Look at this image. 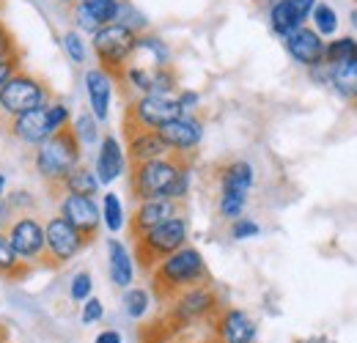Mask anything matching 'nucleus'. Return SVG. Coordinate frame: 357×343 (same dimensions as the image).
<instances>
[{
  "label": "nucleus",
  "mask_w": 357,
  "mask_h": 343,
  "mask_svg": "<svg viewBox=\"0 0 357 343\" xmlns=\"http://www.w3.org/2000/svg\"><path fill=\"white\" fill-rule=\"evenodd\" d=\"M300 25H305V22L297 17V11L291 8L289 0H275V3H272V8H269V28H272L275 36L286 39V36H289L291 31H297Z\"/></svg>",
  "instance_id": "24"
},
{
  "label": "nucleus",
  "mask_w": 357,
  "mask_h": 343,
  "mask_svg": "<svg viewBox=\"0 0 357 343\" xmlns=\"http://www.w3.org/2000/svg\"><path fill=\"white\" fill-rule=\"evenodd\" d=\"M3 190H6V176L0 173V198H3Z\"/></svg>",
  "instance_id": "46"
},
{
  "label": "nucleus",
  "mask_w": 357,
  "mask_h": 343,
  "mask_svg": "<svg viewBox=\"0 0 357 343\" xmlns=\"http://www.w3.org/2000/svg\"><path fill=\"white\" fill-rule=\"evenodd\" d=\"M184 165H192V157L168 154V157H160V160L130 165V192H132V198L137 204L151 201V198H165L171 181L176 178V173Z\"/></svg>",
  "instance_id": "4"
},
{
  "label": "nucleus",
  "mask_w": 357,
  "mask_h": 343,
  "mask_svg": "<svg viewBox=\"0 0 357 343\" xmlns=\"http://www.w3.org/2000/svg\"><path fill=\"white\" fill-rule=\"evenodd\" d=\"M55 192H63V195H86V198H93L96 192H99V178H96V173L86 168L83 162L75 168V171L69 173L63 181H61V187L55 190Z\"/></svg>",
  "instance_id": "23"
},
{
  "label": "nucleus",
  "mask_w": 357,
  "mask_h": 343,
  "mask_svg": "<svg viewBox=\"0 0 357 343\" xmlns=\"http://www.w3.org/2000/svg\"><path fill=\"white\" fill-rule=\"evenodd\" d=\"M327 83L335 88V93H338L341 99L355 102V99H357V58L330 66Z\"/></svg>",
  "instance_id": "22"
},
{
  "label": "nucleus",
  "mask_w": 357,
  "mask_h": 343,
  "mask_svg": "<svg viewBox=\"0 0 357 343\" xmlns=\"http://www.w3.org/2000/svg\"><path fill=\"white\" fill-rule=\"evenodd\" d=\"M72 124V113L63 102H50L45 107L28 110L22 116L11 119V135L28 146H42L50 135H55L58 129Z\"/></svg>",
  "instance_id": "7"
},
{
  "label": "nucleus",
  "mask_w": 357,
  "mask_h": 343,
  "mask_svg": "<svg viewBox=\"0 0 357 343\" xmlns=\"http://www.w3.org/2000/svg\"><path fill=\"white\" fill-rule=\"evenodd\" d=\"M20 69V61H0V88L6 86V80Z\"/></svg>",
  "instance_id": "44"
},
{
  "label": "nucleus",
  "mask_w": 357,
  "mask_h": 343,
  "mask_svg": "<svg viewBox=\"0 0 357 343\" xmlns=\"http://www.w3.org/2000/svg\"><path fill=\"white\" fill-rule=\"evenodd\" d=\"M223 310V302L212 283L195 286L181 291L176 300L168 302V310L162 313L174 327H198V324H212L218 313Z\"/></svg>",
  "instance_id": "6"
},
{
  "label": "nucleus",
  "mask_w": 357,
  "mask_h": 343,
  "mask_svg": "<svg viewBox=\"0 0 357 343\" xmlns=\"http://www.w3.org/2000/svg\"><path fill=\"white\" fill-rule=\"evenodd\" d=\"M63 49H66V55H69L75 63H86V58H89V52H86V42H83V36H80L77 31L63 33Z\"/></svg>",
  "instance_id": "36"
},
{
  "label": "nucleus",
  "mask_w": 357,
  "mask_h": 343,
  "mask_svg": "<svg viewBox=\"0 0 357 343\" xmlns=\"http://www.w3.org/2000/svg\"><path fill=\"white\" fill-rule=\"evenodd\" d=\"M116 22L127 25V28L135 31V33H140V31L146 28V17H143L137 8H132L127 0H121V11H119V20H116Z\"/></svg>",
  "instance_id": "37"
},
{
  "label": "nucleus",
  "mask_w": 357,
  "mask_h": 343,
  "mask_svg": "<svg viewBox=\"0 0 357 343\" xmlns=\"http://www.w3.org/2000/svg\"><path fill=\"white\" fill-rule=\"evenodd\" d=\"M259 231H261L259 222L245 220V217H239V220L231 222V236H234V239H250V236H256Z\"/></svg>",
  "instance_id": "40"
},
{
  "label": "nucleus",
  "mask_w": 357,
  "mask_h": 343,
  "mask_svg": "<svg viewBox=\"0 0 357 343\" xmlns=\"http://www.w3.org/2000/svg\"><path fill=\"white\" fill-rule=\"evenodd\" d=\"M204 343H220L218 338H209V341H204Z\"/></svg>",
  "instance_id": "49"
},
{
  "label": "nucleus",
  "mask_w": 357,
  "mask_h": 343,
  "mask_svg": "<svg viewBox=\"0 0 357 343\" xmlns=\"http://www.w3.org/2000/svg\"><path fill=\"white\" fill-rule=\"evenodd\" d=\"M102 222L107 225L110 234H119L124 228V206H121V198L116 192H107L105 201H102Z\"/></svg>",
  "instance_id": "29"
},
{
  "label": "nucleus",
  "mask_w": 357,
  "mask_h": 343,
  "mask_svg": "<svg viewBox=\"0 0 357 343\" xmlns=\"http://www.w3.org/2000/svg\"><path fill=\"white\" fill-rule=\"evenodd\" d=\"M80 160H83V146H80L72 124L58 129L42 146H36V173L45 178V184L52 192L80 165Z\"/></svg>",
  "instance_id": "2"
},
{
  "label": "nucleus",
  "mask_w": 357,
  "mask_h": 343,
  "mask_svg": "<svg viewBox=\"0 0 357 343\" xmlns=\"http://www.w3.org/2000/svg\"><path fill=\"white\" fill-rule=\"evenodd\" d=\"M357 55V39L355 36H338L333 42L324 44V63L327 66H335V63H344V61H352Z\"/></svg>",
  "instance_id": "26"
},
{
  "label": "nucleus",
  "mask_w": 357,
  "mask_h": 343,
  "mask_svg": "<svg viewBox=\"0 0 357 343\" xmlns=\"http://www.w3.org/2000/svg\"><path fill=\"white\" fill-rule=\"evenodd\" d=\"M349 20H352V28H355V31H357V8H355V11H352V17H349Z\"/></svg>",
  "instance_id": "48"
},
{
  "label": "nucleus",
  "mask_w": 357,
  "mask_h": 343,
  "mask_svg": "<svg viewBox=\"0 0 357 343\" xmlns=\"http://www.w3.org/2000/svg\"><path fill=\"white\" fill-rule=\"evenodd\" d=\"M6 335H8V333H6V327L0 324V343H6Z\"/></svg>",
  "instance_id": "47"
},
{
  "label": "nucleus",
  "mask_w": 357,
  "mask_h": 343,
  "mask_svg": "<svg viewBox=\"0 0 357 343\" xmlns=\"http://www.w3.org/2000/svg\"><path fill=\"white\" fill-rule=\"evenodd\" d=\"M352 107H355V113H357V99H355V102H352Z\"/></svg>",
  "instance_id": "51"
},
{
  "label": "nucleus",
  "mask_w": 357,
  "mask_h": 343,
  "mask_svg": "<svg viewBox=\"0 0 357 343\" xmlns=\"http://www.w3.org/2000/svg\"><path fill=\"white\" fill-rule=\"evenodd\" d=\"M31 272H33V266H28L25 261H20L17 253H14V247L8 245L6 234H0V277H6V280H22Z\"/></svg>",
  "instance_id": "25"
},
{
  "label": "nucleus",
  "mask_w": 357,
  "mask_h": 343,
  "mask_svg": "<svg viewBox=\"0 0 357 343\" xmlns=\"http://www.w3.org/2000/svg\"><path fill=\"white\" fill-rule=\"evenodd\" d=\"M176 88V72L171 66H154L151 69V88H149V93H154V96H174Z\"/></svg>",
  "instance_id": "30"
},
{
  "label": "nucleus",
  "mask_w": 357,
  "mask_h": 343,
  "mask_svg": "<svg viewBox=\"0 0 357 343\" xmlns=\"http://www.w3.org/2000/svg\"><path fill=\"white\" fill-rule=\"evenodd\" d=\"M102 316H105V305L99 300H89L83 302V313H80V319H83V324H96V321H102Z\"/></svg>",
  "instance_id": "41"
},
{
  "label": "nucleus",
  "mask_w": 357,
  "mask_h": 343,
  "mask_svg": "<svg viewBox=\"0 0 357 343\" xmlns=\"http://www.w3.org/2000/svg\"><path fill=\"white\" fill-rule=\"evenodd\" d=\"M52 102V91L45 80L17 69L6 86L0 88V113L14 119V116H22L28 110H36V107H45Z\"/></svg>",
  "instance_id": "8"
},
{
  "label": "nucleus",
  "mask_w": 357,
  "mask_h": 343,
  "mask_svg": "<svg viewBox=\"0 0 357 343\" xmlns=\"http://www.w3.org/2000/svg\"><path fill=\"white\" fill-rule=\"evenodd\" d=\"M220 178V195H231V198H245L248 201V192L253 190V165L245 162V160H234V162H225L218 171Z\"/></svg>",
  "instance_id": "19"
},
{
  "label": "nucleus",
  "mask_w": 357,
  "mask_h": 343,
  "mask_svg": "<svg viewBox=\"0 0 357 343\" xmlns=\"http://www.w3.org/2000/svg\"><path fill=\"white\" fill-rule=\"evenodd\" d=\"M178 116H184V110L176 102V96L140 93L124 110V135L135 129H160Z\"/></svg>",
  "instance_id": "9"
},
{
  "label": "nucleus",
  "mask_w": 357,
  "mask_h": 343,
  "mask_svg": "<svg viewBox=\"0 0 357 343\" xmlns=\"http://www.w3.org/2000/svg\"><path fill=\"white\" fill-rule=\"evenodd\" d=\"M355 58H357V55H355Z\"/></svg>",
  "instance_id": "52"
},
{
  "label": "nucleus",
  "mask_w": 357,
  "mask_h": 343,
  "mask_svg": "<svg viewBox=\"0 0 357 343\" xmlns=\"http://www.w3.org/2000/svg\"><path fill=\"white\" fill-rule=\"evenodd\" d=\"M149 275H151V294L160 302L176 300L181 291L209 283L206 261L190 245H184L174 256L160 261Z\"/></svg>",
  "instance_id": "1"
},
{
  "label": "nucleus",
  "mask_w": 357,
  "mask_h": 343,
  "mask_svg": "<svg viewBox=\"0 0 357 343\" xmlns=\"http://www.w3.org/2000/svg\"><path fill=\"white\" fill-rule=\"evenodd\" d=\"M91 291H93V280H91L89 272H77L75 277H72V286H69V297L75 302H86L91 297Z\"/></svg>",
  "instance_id": "38"
},
{
  "label": "nucleus",
  "mask_w": 357,
  "mask_h": 343,
  "mask_svg": "<svg viewBox=\"0 0 357 343\" xmlns=\"http://www.w3.org/2000/svg\"><path fill=\"white\" fill-rule=\"evenodd\" d=\"M137 49H149L154 58V66H171V49L154 33H137ZM135 49V52H137Z\"/></svg>",
  "instance_id": "31"
},
{
  "label": "nucleus",
  "mask_w": 357,
  "mask_h": 343,
  "mask_svg": "<svg viewBox=\"0 0 357 343\" xmlns=\"http://www.w3.org/2000/svg\"><path fill=\"white\" fill-rule=\"evenodd\" d=\"M107 269H110V280L119 289H130L132 286V277H135L132 256L127 253V247L119 239H110L107 242Z\"/></svg>",
  "instance_id": "21"
},
{
  "label": "nucleus",
  "mask_w": 357,
  "mask_h": 343,
  "mask_svg": "<svg viewBox=\"0 0 357 343\" xmlns=\"http://www.w3.org/2000/svg\"><path fill=\"white\" fill-rule=\"evenodd\" d=\"M58 215L63 217L89 245L96 239L99 225H102V209L96 206L93 198H86V195H63Z\"/></svg>",
  "instance_id": "12"
},
{
  "label": "nucleus",
  "mask_w": 357,
  "mask_h": 343,
  "mask_svg": "<svg viewBox=\"0 0 357 343\" xmlns=\"http://www.w3.org/2000/svg\"><path fill=\"white\" fill-rule=\"evenodd\" d=\"M72 129H75L80 146H93L99 140V121L91 113H77V119L72 121Z\"/></svg>",
  "instance_id": "32"
},
{
  "label": "nucleus",
  "mask_w": 357,
  "mask_h": 343,
  "mask_svg": "<svg viewBox=\"0 0 357 343\" xmlns=\"http://www.w3.org/2000/svg\"><path fill=\"white\" fill-rule=\"evenodd\" d=\"M99 25H110L119 20L121 11V0H77Z\"/></svg>",
  "instance_id": "27"
},
{
  "label": "nucleus",
  "mask_w": 357,
  "mask_h": 343,
  "mask_svg": "<svg viewBox=\"0 0 357 343\" xmlns=\"http://www.w3.org/2000/svg\"><path fill=\"white\" fill-rule=\"evenodd\" d=\"M160 137L165 140V146L171 148V154H184V157H195L198 143L204 137V124L195 116H178L174 121H168L165 127L157 129Z\"/></svg>",
  "instance_id": "13"
},
{
  "label": "nucleus",
  "mask_w": 357,
  "mask_h": 343,
  "mask_svg": "<svg viewBox=\"0 0 357 343\" xmlns=\"http://www.w3.org/2000/svg\"><path fill=\"white\" fill-rule=\"evenodd\" d=\"M0 61H22V49L17 44V36L11 33V28L0 20Z\"/></svg>",
  "instance_id": "34"
},
{
  "label": "nucleus",
  "mask_w": 357,
  "mask_h": 343,
  "mask_svg": "<svg viewBox=\"0 0 357 343\" xmlns=\"http://www.w3.org/2000/svg\"><path fill=\"white\" fill-rule=\"evenodd\" d=\"M93 343H121V333H116V330H105V333H99Z\"/></svg>",
  "instance_id": "45"
},
{
  "label": "nucleus",
  "mask_w": 357,
  "mask_h": 343,
  "mask_svg": "<svg viewBox=\"0 0 357 343\" xmlns=\"http://www.w3.org/2000/svg\"><path fill=\"white\" fill-rule=\"evenodd\" d=\"M245 198H231V195H220V215L225 220H239L245 212Z\"/></svg>",
  "instance_id": "39"
},
{
  "label": "nucleus",
  "mask_w": 357,
  "mask_h": 343,
  "mask_svg": "<svg viewBox=\"0 0 357 343\" xmlns=\"http://www.w3.org/2000/svg\"><path fill=\"white\" fill-rule=\"evenodd\" d=\"M289 3H291V8H294V11H297V17H300V20H303V22H305V20H308V17H311L313 6H316V3H319V0H289Z\"/></svg>",
  "instance_id": "42"
},
{
  "label": "nucleus",
  "mask_w": 357,
  "mask_h": 343,
  "mask_svg": "<svg viewBox=\"0 0 357 343\" xmlns=\"http://www.w3.org/2000/svg\"><path fill=\"white\" fill-rule=\"evenodd\" d=\"M124 171H127V157H124L121 143L113 135H105L99 154H96V168H93L99 184H113Z\"/></svg>",
  "instance_id": "18"
},
{
  "label": "nucleus",
  "mask_w": 357,
  "mask_h": 343,
  "mask_svg": "<svg viewBox=\"0 0 357 343\" xmlns=\"http://www.w3.org/2000/svg\"><path fill=\"white\" fill-rule=\"evenodd\" d=\"M86 91H89V105H91V116L105 124L107 116H110V96H113V80L96 66L86 72Z\"/></svg>",
  "instance_id": "20"
},
{
  "label": "nucleus",
  "mask_w": 357,
  "mask_h": 343,
  "mask_svg": "<svg viewBox=\"0 0 357 343\" xmlns=\"http://www.w3.org/2000/svg\"><path fill=\"white\" fill-rule=\"evenodd\" d=\"M311 20H313V31L324 39V36H333L338 31V14L330 3H316L311 11Z\"/></svg>",
  "instance_id": "28"
},
{
  "label": "nucleus",
  "mask_w": 357,
  "mask_h": 343,
  "mask_svg": "<svg viewBox=\"0 0 357 343\" xmlns=\"http://www.w3.org/2000/svg\"><path fill=\"white\" fill-rule=\"evenodd\" d=\"M149 305H151V297H149L146 289H130L124 294V310H127L130 319H143L146 310H149Z\"/></svg>",
  "instance_id": "33"
},
{
  "label": "nucleus",
  "mask_w": 357,
  "mask_h": 343,
  "mask_svg": "<svg viewBox=\"0 0 357 343\" xmlns=\"http://www.w3.org/2000/svg\"><path fill=\"white\" fill-rule=\"evenodd\" d=\"M198 99H201V96H198L195 91H181V93L176 96V102L181 105V110H184V113H187V110H192V107H198Z\"/></svg>",
  "instance_id": "43"
},
{
  "label": "nucleus",
  "mask_w": 357,
  "mask_h": 343,
  "mask_svg": "<svg viewBox=\"0 0 357 343\" xmlns=\"http://www.w3.org/2000/svg\"><path fill=\"white\" fill-rule=\"evenodd\" d=\"M187 234H190V225H187V217L178 215L146 234H140L135 242V258L140 264L143 272H151L160 261H165L168 256H174L176 250H181L187 245Z\"/></svg>",
  "instance_id": "5"
},
{
  "label": "nucleus",
  "mask_w": 357,
  "mask_h": 343,
  "mask_svg": "<svg viewBox=\"0 0 357 343\" xmlns=\"http://www.w3.org/2000/svg\"><path fill=\"white\" fill-rule=\"evenodd\" d=\"M58 3H75V0H58Z\"/></svg>",
  "instance_id": "50"
},
{
  "label": "nucleus",
  "mask_w": 357,
  "mask_h": 343,
  "mask_svg": "<svg viewBox=\"0 0 357 343\" xmlns=\"http://www.w3.org/2000/svg\"><path fill=\"white\" fill-rule=\"evenodd\" d=\"M283 44H286L289 55L297 63H303L305 69H316V66L324 63V39L313 28H308V25H300L297 31H291L283 39Z\"/></svg>",
  "instance_id": "16"
},
{
  "label": "nucleus",
  "mask_w": 357,
  "mask_h": 343,
  "mask_svg": "<svg viewBox=\"0 0 357 343\" xmlns=\"http://www.w3.org/2000/svg\"><path fill=\"white\" fill-rule=\"evenodd\" d=\"M6 239L14 247V253H17L20 261H25L33 269H45L47 239H45V222L39 217L20 215L17 220H11Z\"/></svg>",
  "instance_id": "10"
},
{
  "label": "nucleus",
  "mask_w": 357,
  "mask_h": 343,
  "mask_svg": "<svg viewBox=\"0 0 357 343\" xmlns=\"http://www.w3.org/2000/svg\"><path fill=\"white\" fill-rule=\"evenodd\" d=\"M127 154H130V165H135V162L168 157L171 148L165 146L157 129H135V132H127Z\"/></svg>",
  "instance_id": "17"
},
{
  "label": "nucleus",
  "mask_w": 357,
  "mask_h": 343,
  "mask_svg": "<svg viewBox=\"0 0 357 343\" xmlns=\"http://www.w3.org/2000/svg\"><path fill=\"white\" fill-rule=\"evenodd\" d=\"M256 321L239 307H223L215 319V338L220 343H256Z\"/></svg>",
  "instance_id": "15"
},
{
  "label": "nucleus",
  "mask_w": 357,
  "mask_h": 343,
  "mask_svg": "<svg viewBox=\"0 0 357 343\" xmlns=\"http://www.w3.org/2000/svg\"><path fill=\"white\" fill-rule=\"evenodd\" d=\"M190 181H192V165H184V168L176 173V178L171 181V187H168L165 198H171V201L181 204V201L187 198V192H190Z\"/></svg>",
  "instance_id": "35"
},
{
  "label": "nucleus",
  "mask_w": 357,
  "mask_h": 343,
  "mask_svg": "<svg viewBox=\"0 0 357 343\" xmlns=\"http://www.w3.org/2000/svg\"><path fill=\"white\" fill-rule=\"evenodd\" d=\"M91 47L96 52L99 69L110 77V80H124V72L132 61L135 49H137V33L130 31L121 22H110L102 25L93 36H91Z\"/></svg>",
  "instance_id": "3"
},
{
  "label": "nucleus",
  "mask_w": 357,
  "mask_h": 343,
  "mask_svg": "<svg viewBox=\"0 0 357 343\" xmlns=\"http://www.w3.org/2000/svg\"><path fill=\"white\" fill-rule=\"evenodd\" d=\"M181 215V204L171 201V198H151V201H140L137 209L130 217V236L137 239L140 234L174 220Z\"/></svg>",
  "instance_id": "14"
},
{
  "label": "nucleus",
  "mask_w": 357,
  "mask_h": 343,
  "mask_svg": "<svg viewBox=\"0 0 357 343\" xmlns=\"http://www.w3.org/2000/svg\"><path fill=\"white\" fill-rule=\"evenodd\" d=\"M45 239H47L45 269H58V266L69 264L75 256H80L83 247H89V242L61 215L50 217L45 222Z\"/></svg>",
  "instance_id": "11"
}]
</instances>
